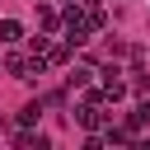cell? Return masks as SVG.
<instances>
[{
	"label": "cell",
	"mask_w": 150,
	"mask_h": 150,
	"mask_svg": "<svg viewBox=\"0 0 150 150\" xmlns=\"http://www.w3.org/2000/svg\"><path fill=\"white\" fill-rule=\"evenodd\" d=\"M42 56H47L52 66H66V56H70V42H47V47H42Z\"/></svg>",
	"instance_id": "cell-2"
},
{
	"label": "cell",
	"mask_w": 150,
	"mask_h": 150,
	"mask_svg": "<svg viewBox=\"0 0 150 150\" xmlns=\"http://www.w3.org/2000/svg\"><path fill=\"white\" fill-rule=\"evenodd\" d=\"M89 80H94V70H89V66H75V75H70V84H75V89H84Z\"/></svg>",
	"instance_id": "cell-8"
},
{
	"label": "cell",
	"mask_w": 150,
	"mask_h": 150,
	"mask_svg": "<svg viewBox=\"0 0 150 150\" xmlns=\"http://www.w3.org/2000/svg\"><path fill=\"white\" fill-rule=\"evenodd\" d=\"M5 70L14 80H28V56H5Z\"/></svg>",
	"instance_id": "cell-5"
},
{
	"label": "cell",
	"mask_w": 150,
	"mask_h": 150,
	"mask_svg": "<svg viewBox=\"0 0 150 150\" xmlns=\"http://www.w3.org/2000/svg\"><path fill=\"white\" fill-rule=\"evenodd\" d=\"M14 145H23V150H33V145H38V150H47L52 141H47L42 131H19V136H14Z\"/></svg>",
	"instance_id": "cell-3"
},
{
	"label": "cell",
	"mask_w": 150,
	"mask_h": 150,
	"mask_svg": "<svg viewBox=\"0 0 150 150\" xmlns=\"http://www.w3.org/2000/svg\"><path fill=\"white\" fill-rule=\"evenodd\" d=\"M38 112H42V103L33 98V103H23V112H19V122H23V127H33V122H38Z\"/></svg>",
	"instance_id": "cell-7"
},
{
	"label": "cell",
	"mask_w": 150,
	"mask_h": 150,
	"mask_svg": "<svg viewBox=\"0 0 150 150\" xmlns=\"http://www.w3.org/2000/svg\"><path fill=\"white\" fill-rule=\"evenodd\" d=\"M145 122H150V103H136V108L127 112V127H131V131H141Z\"/></svg>",
	"instance_id": "cell-4"
},
{
	"label": "cell",
	"mask_w": 150,
	"mask_h": 150,
	"mask_svg": "<svg viewBox=\"0 0 150 150\" xmlns=\"http://www.w3.org/2000/svg\"><path fill=\"white\" fill-rule=\"evenodd\" d=\"M23 38V23L19 19H0V47H9V42H19Z\"/></svg>",
	"instance_id": "cell-1"
},
{
	"label": "cell",
	"mask_w": 150,
	"mask_h": 150,
	"mask_svg": "<svg viewBox=\"0 0 150 150\" xmlns=\"http://www.w3.org/2000/svg\"><path fill=\"white\" fill-rule=\"evenodd\" d=\"M38 23H42V28L52 33V28H61V14H56L52 5H42V9H38Z\"/></svg>",
	"instance_id": "cell-6"
}]
</instances>
